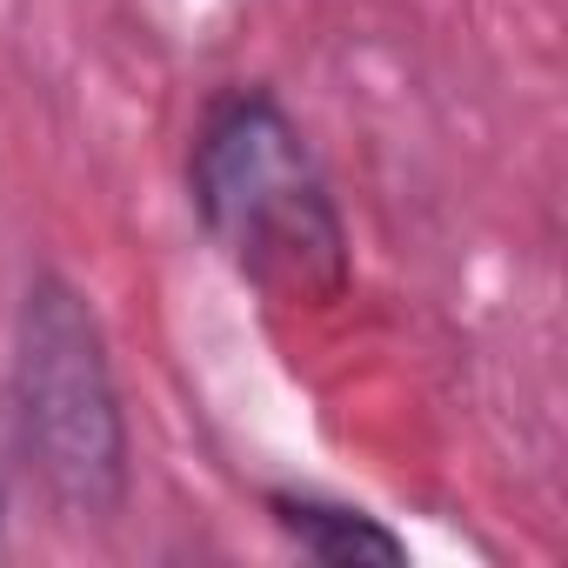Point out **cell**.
<instances>
[{
    "label": "cell",
    "instance_id": "4",
    "mask_svg": "<svg viewBox=\"0 0 568 568\" xmlns=\"http://www.w3.org/2000/svg\"><path fill=\"white\" fill-rule=\"evenodd\" d=\"M0 508H8V488H0Z\"/></svg>",
    "mask_w": 568,
    "mask_h": 568
},
{
    "label": "cell",
    "instance_id": "2",
    "mask_svg": "<svg viewBox=\"0 0 568 568\" xmlns=\"http://www.w3.org/2000/svg\"><path fill=\"white\" fill-rule=\"evenodd\" d=\"M21 448L68 521H114L128 501V415L108 335L74 281L34 274L14 322Z\"/></svg>",
    "mask_w": 568,
    "mask_h": 568
},
{
    "label": "cell",
    "instance_id": "1",
    "mask_svg": "<svg viewBox=\"0 0 568 568\" xmlns=\"http://www.w3.org/2000/svg\"><path fill=\"white\" fill-rule=\"evenodd\" d=\"M187 201L227 267L267 302L322 308L348 288L342 207L295 114L267 88H227L207 101L187 154Z\"/></svg>",
    "mask_w": 568,
    "mask_h": 568
},
{
    "label": "cell",
    "instance_id": "3",
    "mask_svg": "<svg viewBox=\"0 0 568 568\" xmlns=\"http://www.w3.org/2000/svg\"><path fill=\"white\" fill-rule=\"evenodd\" d=\"M267 515H274V528L288 535L302 555L335 561V568H362V561L402 568V561H408V541H402L388 521H375L368 508H348V501H322V495L274 488V495H267Z\"/></svg>",
    "mask_w": 568,
    "mask_h": 568
}]
</instances>
